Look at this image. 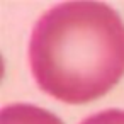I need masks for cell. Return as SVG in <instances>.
<instances>
[{
    "label": "cell",
    "instance_id": "cell-1",
    "mask_svg": "<svg viewBox=\"0 0 124 124\" xmlns=\"http://www.w3.org/2000/svg\"><path fill=\"white\" fill-rule=\"evenodd\" d=\"M27 60L34 82L65 104L104 97L124 77V22L104 2H63L32 27Z\"/></svg>",
    "mask_w": 124,
    "mask_h": 124
},
{
    "label": "cell",
    "instance_id": "cell-3",
    "mask_svg": "<svg viewBox=\"0 0 124 124\" xmlns=\"http://www.w3.org/2000/svg\"><path fill=\"white\" fill-rule=\"evenodd\" d=\"M80 124H124V109H107L92 114Z\"/></svg>",
    "mask_w": 124,
    "mask_h": 124
},
{
    "label": "cell",
    "instance_id": "cell-2",
    "mask_svg": "<svg viewBox=\"0 0 124 124\" xmlns=\"http://www.w3.org/2000/svg\"><path fill=\"white\" fill-rule=\"evenodd\" d=\"M0 124H65L53 112L34 104H10L0 112Z\"/></svg>",
    "mask_w": 124,
    "mask_h": 124
}]
</instances>
